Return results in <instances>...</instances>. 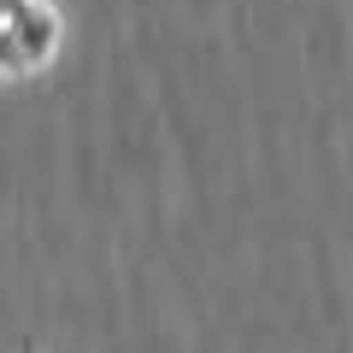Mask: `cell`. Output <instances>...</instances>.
<instances>
[{"mask_svg": "<svg viewBox=\"0 0 353 353\" xmlns=\"http://www.w3.org/2000/svg\"><path fill=\"white\" fill-rule=\"evenodd\" d=\"M65 48V18L53 0H0V83L41 77Z\"/></svg>", "mask_w": 353, "mask_h": 353, "instance_id": "1", "label": "cell"}, {"mask_svg": "<svg viewBox=\"0 0 353 353\" xmlns=\"http://www.w3.org/2000/svg\"><path fill=\"white\" fill-rule=\"evenodd\" d=\"M18 353H41V347H36V341H18Z\"/></svg>", "mask_w": 353, "mask_h": 353, "instance_id": "2", "label": "cell"}]
</instances>
